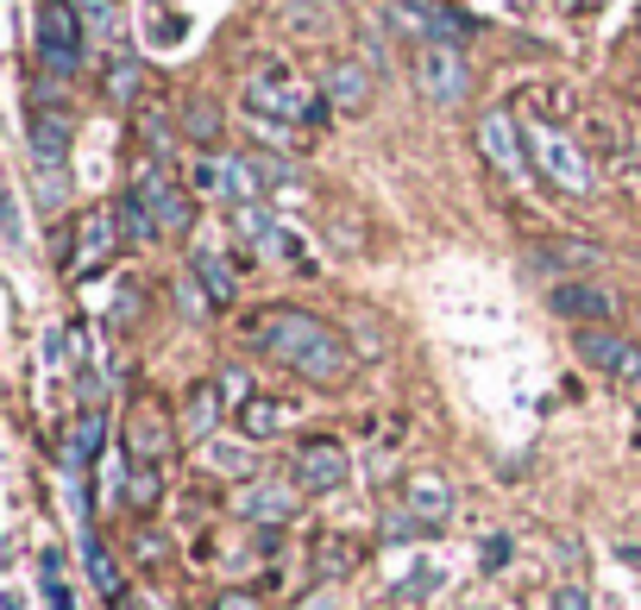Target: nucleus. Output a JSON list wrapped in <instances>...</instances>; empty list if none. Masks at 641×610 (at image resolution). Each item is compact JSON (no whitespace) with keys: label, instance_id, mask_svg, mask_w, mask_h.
<instances>
[{"label":"nucleus","instance_id":"nucleus-1","mask_svg":"<svg viewBox=\"0 0 641 610\" xmlns=\"http://www.w3.org/2000/svg\"><path fill=\"white\" fill-rule=\"evenodd\" d=\"M246 340L265 347L277 365H290L296 378H309V384H340L352 372V347L347 334L333 328V321L309 316V309H290V302H277V309H258L246 321Z\"/></svg>","mask_w":641,"mask_h":610},{"label":"nucleus","instance_id":"nucleus-2","mask_svg":"<svg viewBox=\"0 0 641 610\" xmlns=\"http://www.w3.org/2000/svg\"><path fill=\"white\" fill-rule=\"evenodd\" d=\"M246 107L258 120H277V126H314V120L328 114V101L314 95L309 82H296L290 70H258L246 82Z\"/></svg>","mask_w":641,"mask_h":610},{"label":"nucleus","instance_id":"nucleus-3","mask_svg":"<svg viewBox=\"0 0 641 610\" xmlns=\"http://www.w3.org/2000/svg\"><path fill=\"white\" fill-rule=\"evenodd\" d=\"M528 152H535V164H541L547 183H560L566 196H591V164L579 158V145L566 133H554V126H528Z\"/></svg>","mask_w":641,"mask_h":610},{"label":"nucleus","instance_id":"nucleus-4","mask_svg":"<svg viewBox=\"0 0 641 610\" xmlns=\"http://www.w3.org/2000/svg\"><path fill=\"white\" fill-rule=\"evenodd\" d=\"M415 82H422V95L434 107H459L472 95V70L459 58V44H422V58H415Z\"/></svg>","mask_w":641,"mask_h":610},{"label":"nucleus","instance_id":"nucleus-5","mask_svg":"<svg viewBox=\"0 0 641 610\" xmlns=\"http://www.w3.org/2000/svg\"><path fill=\"white\" fill-rule=\"evenodd\" d=\"M39 63L51 76H76V63H82L76 13H70L63 0H44V13H39Z\"/></svg>","mask_w":641,"mask_h":610},{"label":"nucleus","instance_id":"nucleus-6","mask_svg":"<svg viewBox=\"0 0 641 610\" xmlns=\"http://www.w3.org/2000/svg\"><path fill=\"white\" fill-rule=\"evenodd\" d=\"M290 473H296V485L302 492H340L347 485V473H352V459H347V447L340 441H302L296 447V459H290Z\"/></svg>","mask_w":641,"mask_h":610},{"label":"nucleus","instance_id":"nucleus-7","mask_svg":"<svg viewBox=\"0 0 641 610\" xmlns=\"http://www.w3.org/2000/svg\"><path fill=\"white\" fill-rule=\"evenodd\" d=\"M579 359L585 365H598V372L610 378H641V347H629L622 334H610V328H579Z\"/></svg>","mask_w":641,"mask_h":610},{"label":"nucleus","instance_id":"nucleus-8","mask_svg":"<svg viewBox=\"0 0 641 610\" xmlns=\"http://www.w3.org/2000/svg\"><path fill=\"white\" fill-rule=\"evenodd\" d=\"M133 196L145 201V208H152V220L164 227V234H183V227H189V215H195V208H189V196H183V189H176V183L164 177V170H157V164L145 170V177H138V189H133Z\"/></svg>","mask_w":641,"mask_h":610},{"label":"nucleus","instance_id":"nucleus-9","mask_svg":"<svg viewBox=\"0 0 641 610\" xmlns=\"http://www.w3.org/2000/svg\"><path fill=\"white\" fill-rule=\"evenodd\" d=\"M478 145H485V158L504 170V177H523V133H516V120L504 114V107H490V114H478Z\"/></svg>","mask_w":641,"mask_h":610},{"label":"nucleus","instance_id":"nucleus-10","mask_svg":"<svg viewBox=\"0 0 641 610\" xmlns=\"http://www.w3.org/2000/svg\"><path fill=\"white\" fill-rule=\"evenodd\" d=\"M547 302H554V316L585 321V328H598V321L610 328V309H617L603 283H554V296H547Z\"/></svg>","mask_w":641,"mask_h":610},{"label":"nucleus","instance_id":"nucleus-11","mask_svg":"<svg viewBox=\"0 0 641 610\" xmlns=\"http://www.w3.org/2000/svg\"><path fill=\"white\" fill-rule=\"evenodd\" d=\"M114 246H120V220L114 215H82V227H76V252H70V271H95V265H107L114 258Z\"/></svg>","mask_w":641,"mask_h":610},{"label":"nucleus","instance_id":"nucleus-12","mask_svg":"<svg viewBox=\"0 0 641 610\" xmlns=\"http://www.w3.org/2000/svg\"><path fill=\"white\" fill-rule=\"evenodd\" d=\"M32 158H39L44 170H63V158H70V114L32 120Z\"/></svg>","mask_w":641,"mask_h":610},{"label":"nucleus","instance_id":"nucleus-13","mask_svg":"<svg viewBox=\"0 0 641 610\" xmlns=\"http://www.w3.org/2000/svg\"><path fill=\"white\" fill-rule=\"evenodd\" d=\"M239 516H246V523H290V516H296V492H283V485H246Z\"/></svg>","mask_w":641,"mask_h":610},{"label":"nucleus","instance_id":"nucleus-14","mask_svg":"<svg viewBox=\"0 0 641 610\" xmlns=\"http://www.w3.org/2000/svg\"><path fill=\"white\" fill-rule=\"evenodd\" d=\"M409 510H415V529H441L453 516L447 485H441V478H415V485H409Z\"/></svg>","mask_w":641,"mask_h":610},{"label":"nucleus","instance_id":"nucleus-15","mask_svg":"<svg viewBox=\"0 0 641 610\" xmlns=\"http://www.w3.org/2000/svg\"><path fill=\"white\" fill-rule=\"evenodd\" d=\"M371 95V76L359 70V63H333L328 70V107H340V114H359Z\"/></svg>","mask_w":641,"mask_h":610},{"label":"nucleus","instance_id":"nucleus-16","mask_svg":"<svg viewBox=\"0 0 641 610\" xmlns=\"http://www.w3.org/2000/svg\"><path fill=\"white\" fill-rule=\"evenodd\" d=\"M220 403H227L220 391H195L189 403H183V434H189V441H208V434L220 428Z\"/></svg>","mask_w":641,"mask_h":610},{"label":"nucleus","instance_id":"nucleus-17","mask_svg":"<svg viewBox=\"0 0 641 610\" xmlns=\"http://www.w3.org/2000/svg\"><path fill=\"white\" fill-rule=\"evenodd\" d=\"M195 277H201V283H208V302H234V265H227V258L220 252H208V246H195Z\"/></svg>","mask_w":641,"mask_h":610},{"label":"nucleus","instance_id":"nucleus-18","mask_svg":"<svg viewBox=\"0 0 641 610\" xmlns=\"http://www.w3.org/2000/svg\"><path fill=\"white\" fill-rule=\"evenodd\" d=\"M234 227H239V239H258L265 252L283 239V227L271 220V208H265V201H239V208H234Z\"/></svg>","mask_w":641,"mask_h":610},{"label":"nucleus","instance_id":"nucleus-19","mask_svg":"<svg viewBox=\"0 0 641 610\" xmlns=\"http://www.w3.org/2000/svg\"><path fill=\"white\" fill-rule=\"evenodd\" d=\"M164 441H170V434H164V422L138 410V415H133V447H126V453H133V466H157Z\"/></svg>","mask_w":641,"mask_h":610},{"label":"nucleus","instance_id":"nucleus-20","mask_svg":"<svg viewBox=\"0 0 641 610\" xmlns=\"http://www.w3.org/2000/svg\"><path fill=\"white\" fill-rule=\"evenodd\" d=\"M120 234L133 239V246H152V239L164 234V227L152 220V208H145L138 196H126V201H120Z\"/></svg>","mask_w":641,"mask_h":610},{"label":"nucleus","instance_id":"nucleus-21","mask_svg":"<svg viewBox=\"0 0 641 610\" xmlns=\"http://www.w3.org/2000/svg\"><path fill=\"white\" fill-rule=\"evenodd\" d=\"M277 428H290V403H265V396H258V403H246V434H277Z\"/></svg>","mask_w":641,"mask_h":610},{"label":"nucleus","instance_id":"nucleus-22","mask_svg":"<svg viewBox=\"0 0 641 610\" xmlns=\"http://www.w3.org/2000/svg\"><path fill=\"white\" fill-rule=\"evenodd\" d=\"M208 459L220 466V473H252V466H258V453L239 447V441H208Z\"/></svg>","mask_w":641,"mask_h":610},{"label":"nucleus","instance_id":"nucleus-23","mask_svg":"<svg viewBox=\"0 0 641 610\" xmlns=\"http://www.w3.org/2000/svg\"><path fill=\"white\" fill-rule=\"evenodd\" d=\"M95 447H101V422H95V415H82L76 428H70V447H63V459H70V466H82Z\"/></svg>","mask_w":641,"mask_h":610},{"label":"nucleus","instance_id":"nucleus-24","mask_svg":"<svg viewBox=\"0 0 641 610\" xmlns=\"http://www.w3.org/2000/svg\"><path fill=\"white\" fill-rule=\"evenodd\" d=\"M183 126H189V138H201V145L220 138V114H214L208 101H189V107H183Z\"/></svg>","mask_w":641,"mask_h":610},{"label":"nucleus","instance_id":"nucleus-25","mask_svg":"<svg viewBox=\"0 0 641 610\" xmlns=\"http://www.w3.org/2000/svg\"><path fill=\"white\" fill-rule=\"evenodd\" d=\"M195 189H208V196H234V183H227V158H201V164H195Z\"/></svg>","mask_w":641,"mask_h":610},{"label":"nucleus","instance_id":"nucleus-26","mask_svg":"<svg viewBox=\"0 0 641 610\" xmlns=\"http://www.w3.org/2000/svg\"><path fill=\"white\" fill-rule=\"evenodd\" d=\"M89 572H95V586H101V591H107V598L120 604V567L107 560V548H95V541H89Z\"/></svg>","mask_w":641,"mask_h":610},{"label":"nucleus","instance_id":"nucleus-27","mask_svg":"<svg viewBox=\"0 0 641 610\" xmlns=\"http://www.w3.org/2000/svg\"><path fill=\"white\" fill-rule=\"evenodd\" d=\"M214 391L227 396V403H239V410H246V403H258V391H252V378L239 372V365H227V372H220V384H214Z\"/></svg>","mask_w":641,"mask_h":610},{"label":"nucleus","instance_id":"nucleus-28","mask_svg":"<svg viewBox=\"0 0 641 610\" xmlns=\"http://www.w3.org/2000/svg\"><path fill=\"white\" fill-rule=\"evenodd\" d=\"M157 497V473L152 466H133V478H126V504H152Z\"/></svg>","mask_w":641,"mask_h":610},{"label":"nucleus","instance_id":"nucleus-29","mask_svg":"<svg viewBox=\"0 0 641 610\" xmlns=\"http://www.w3.org/2000/svg\"><path fill=\"white\" fill-rule=\"evenodd\" d=\"M107 89H114V101H133V89H138V70H133V63H120Z\"/></svg>","mask_w":641,"mask_h":610},{"label":"nucleus","instance_id":"nucleus-30","mask_svg":"<svg viewBox=\"0 0 641 610\" xmlns=\"http://www.w3.org/2000/svg\"><path fill=\"white\" fill-rule=\"evenodd\" d=\"M509 560V535H490L485 541V567H504Z\"/></svg>","mask_w":641,"mask_h":610},{"label":"nucleus","instance_id":"nucleus-31","mask_svg":"<svg viewBox=\"0 0 641 610\" xmlns=\"http://www.w3.org/2000/svg\"><path fill=\"white\" fill-rule=\"evenodd\" d=\"M554 610H591V604H585L579 586H566V591H554Z\"/></svg>","mask_w":641,"mask_h":610},{"label":"nucleus","instance_id":"nucleus-32","mask_svg":"<svg viewBox=\"0 0 641 610\" xmlns=\"http://www.w3.org/2000/svg\"><path fill=\"white\" fill-rule=\"evenodd\" d=\"M214 610H258V598H246V591H227Z\"/></svg>","mask_w":641,"mask_h":610},{"label":"nucleus","instance_id":"nucleus-33","mask_svg":"<svg viewBox=\"0 0 641 610\" xmlns=\"http://www.w3.org/2000/svg\"><path fill=\"white\" fill-rule=\"evenodd\" d=\"M176 296H183V316H201V309H208V302L195 296V283H183V290H176Z\"/></svg>","mask_w":641,"mask_h":610}]
</instances>
